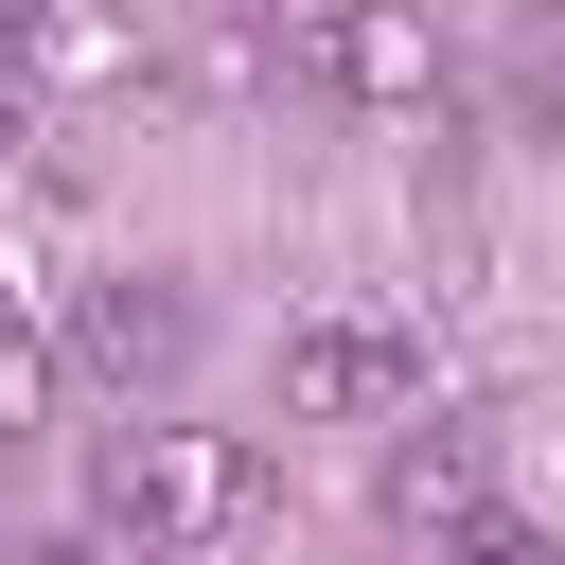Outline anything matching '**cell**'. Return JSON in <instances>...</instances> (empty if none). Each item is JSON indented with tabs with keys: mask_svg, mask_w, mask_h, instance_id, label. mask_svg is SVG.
I'll list each match as a JSON object with an SVG mask.
<instances>
[{
	"mask_svg": "<svg viewBox=\"0 0 565 565\" xmlns=\"http://www.w3.org/2000/svg\"><path fill=\"white\" fill-rule=\"evenodd\" d=\"M88 512L141 530V547H247V530L282 512V477H265L230 424H141V441L88 459Z\"/></svg>",
	"mask_w": 565,
	"mask_h": 565,
	"instance_id": "cell-1",
	"label": "cell"
},
{
	"mask_svg": "<svg viewBox=\"0 0 565 565\" xmlns=\"http://www.w3.org/2000/svg\"><path fill=\"white\" fill-rule=\"evenodd\" d=\"M282 406H300V424H406V406H424V318L318 300V318L282 335Z\"/></svg>",
	"mask_w": 565,
	"mask_h": 565,
	"instance_id": "cell-2",
	"label": "cell"
},
{
	"mask_svg": "<svg viewBox=\"0 0 565 565\" xmlns=\"http://www.w3.org/2000/svg\"><path fill=\"white\" fill-rule=\"evenodd\" d=\"M300 88H318V106H406V124H424V106H441V35H424L406 0H318V18H300Z\"/></svg>",
	"mask_w": 565,
	"mask_h": 565,
	"instance_id": "cell-3",
	"label": "cell"
},
{
	"mask_svg": "<svg viewBox=\"0 0 565 565\" xmlns=\"http://www.w3.org/2000/svg\"><path fill=\"white\" fill-rule=\"evenodd\" d=\"M53 353H71L88 388H124V406H141V388H177V371H194V300H177L159 265H106V282H71V335H53Z\"/></svg>",
	"mask_w": 565,
	"mask_h": 565,
	"instance_id": "cell-4",
	"label": "cell"
},
{
	"mask_svg": "<svg viewBox=\"0 0 565 565\" xmlns=\"http://www.w3.org/2000/svg\"><path fill=\"white\" fill-rule=\"evenodd\" d=\"M371 494H388V530L459 547V530L494 512V441H477V424H424V406H406V441H388V477H371Z\"/></svg>",
	"mask_w": 565,
	"mask_h": 565,
	"instance_id": "cell-5",
	"label": "cell"
},
{
	"mask_svg": "<svg viewBox=\"0 0 565 565\" xmlns=\"http://www.w3.org/2000/svg\"><path fill=\"white\" fill-rule=\"evenodd\" d=\"M35 406H53V335H35V318H18V300H0V441H18V424H35Z\"/></svg>",
	"mask_w": 565,
	"mask_h": 565,
	"instance_id": "cell-6",
	"label": "cell"
},
{
	"mask_svg": "<svg viewBox=\"0 0 565 565\" xmlns=\"http://www.w3.org/2000/svg\"><path fill=\"white\" fill-rule=\"evenodd\" d=\"M512 124H530V141H547V159H565V18H547V35H530V53H512Z\"/></svg>",
	"mask_w": 565,
	"mask_h": 565,
	"instance_id": "cell-7",
	"label": "cell"
},
{
	"mask_svg": "<svg viewBox=\"0 0 565 565\" xmlns=\"http://www.w3.org/2000/svg\"><path fill=\"white\" fill-rule=\"evenodd\" d=\"M424 565H565V547H547L530 512H477V530H459V547H424Z\"/></svg>",
	"mask_w": 565,
	"mask_h": 565,
	"instance_id": "cell-8",
	"label": "cell"
},
{
	"mask_svg": "<svg viewBox=\"0 0 565 565\" xmlns=\"http://www.w3.org/2000/svg\"><path fill=\"white\" fill-rule=\"evenodd\" d=\"M18 141H35V88H18V71H0V159H18Z\"/></svg>",
	"mask_w": 565,
	"mask_h": 565,
	"instance_id": "cell-9",
	"label": "cell"
},
{
	"mask_svg": "<svg viewBox=\"0 0 565 565\" xmlns=\"http://www.w3.org/2000/svg\"><path fill=\"white\" fill-rule=\"evenodd\" d=\"M0 565H71V547H0Z\"/></svg>",
	"mask_w": 565,
	"mask_h": 565,
	"instance_id": "cell-10",
	"label": "cell"
}]
</instances>
